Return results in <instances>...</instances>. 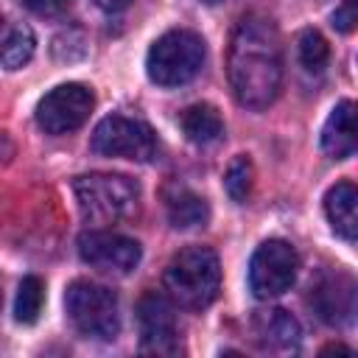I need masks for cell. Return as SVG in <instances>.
<instances>
[{"label":"cell","instance_id":"cell-1","mask_svg":"<svg viewBox=\"0 0 358 358\" xmlns=\"http://www.w3.org/2000/svg\"><path fill=\"white\" fill-rule=\"evenodd\" d=\"M227 73L232 95L246 109H266L280 95L282 84V48L271 20L246 14L229 36Z\"/></svg>","mask_w":358,"mask_h":358},{"label":"cell","instance_id":"cell-2","mask_svg":"<svg viewBox=\"0 0 358 358\" xmlns=\"http://www.w3.org/2000/svg\"><path fill=\"white\" fill-rule=\"evenodd\" d=\"M165 288L173 302L182 308L201 310L207 308L221 288V263L218 255L207 246L179 249L165 268Z\"/></svg>","mask_w":358,"mask_h":358},{"label":"cell","instance_id":"cell-3","mask_svg":"<svg viewBox=\"0 0 358 358\" xmlns=\"http://www.w3.org/2000/svg\"><path fill=\"white\" fill-rule=\"evenodd\" d=\"M73 193H76L81 215L87 221H95V224H112V221L129 218L137 213V204H140L137 182L123 176V173L76 176Z\"/></svg>","mask_w":358,"mask_h":358},{"label":"cell","instance_id":"cell-4","mask_svg":"<svg viewBox=\"0 0 358 358\" xmlns=\"http://www.w3.org/2000/svg\"><path fill=\"white\" fill-rule=\"evenodd\" d=\"M204 56L207 48L196 31L173 28L148 48L145 73L157 87H182L199 76Z\"/></svg>","mask_w":358,"mask_h":358},{"label":"cell","instance_id":"cell-5","mask_svg":"<svg viewBox=\"0 0 358 358\" xmlns=\"http://www.w3.org/2000/svg\"><path fill=\"white\" fill-rule=\"evenodd\" d=\"M64 310H67L70 324L84 338L112 341L120 333L117 294L106 285H98L90 280L70 282L64 291Z\"/></svg>","mask_w":358,"mask_h":358},{"label":"cell","instance_id":"cell-6","mask_svg":"<svg viewBox=\"0 0 358 358\" xmlns=\"http://www.w3.org/2000/svg\"><path fill=\"white\" fill-rule=\"evenodd\" d=\"M92 151L103 157L148 162L157 154V134L145 120L109 115L92 131Z\"/></svg>","mask_w":358,"mask_h":358},{"label":"cell","instance_id":"cell-7","mask_svg":"<svg viewBox=\"0 0 358 358\" xmlns=\"http://www.w3.org/2000/svg\"><path fill=\"white\" fill-rule=\"evenodd\" d=\"M296 268H299V257L288 241L280 238L263 241L249 260V291L257 299L280 296L294 285Z\"/></svg>","mask_w":358,"mask_h":358},{"label":"cell","instance_id":"cell-8","mask_svg":"<svg viewBox=\"0 0 358 358\" xmlns=\"http://www.w3.org/2000/svg\"><path fill=\"white\" fill-rule=\"evenodd\" d=\"M95 106L92 90L84 84H59L36 103V123L48 134H70L81 129Z\"/></svg>","mask_w":358,"mask_h":358},{"label":"cell","instance_id":"cell-9","mask_svg":"<svg viewBox=\"0 0 358 358\" xmlns=\"http://www.w3.org/2000/svg\"><path fill=\"white\" fill-rule=\"evenodd\" d=\"M78 255L87 266L103 274H129L137 268L143 249L129 235L109 229H90L78 235Z\"/></svg>","mask_w":358,"mask_h":358},{"label":"cell","instance_id":"cell-10","mask_svg":"<svg viewBox=\"0 0 358 358\" xmlns=\"http://www.w3.org/2000/svg\"><path fill=\"white\" fill-rule=\"evenodd\" d=\"M137 327L140 344L148 352H176L179 347V324L176 310L165 294L145 291L137 302Z\"/></svg>","mask_w":358,"mask_h":358},{"label":"cell","instance_id":"cell-11","mask_svg":"<svg viewBox=\"0 0 358 358\" xmlns=\"http://www.w3.org/2000/svg\"><path fill=\"white\" fill-rule=\"evenodd\" d=\"M310 308L327 324H347L355 313V282L347 274H324L310 288Z\"/></svg>","mask_w":358,"mask_h":358},{"label":"cell","instance_id":"cell-12","mask_svg":"<svg viewBox=\"0 0 358 358\" xmlns=\"http://www.w3.org/2000/svg\"><path fill=\"white\" fill-rule=\"evenodd\" d=\"M322 151L333 159H347L355 151V103L341 101L324 120L322 129Z\"/></svg>","mask_w":358,"mask_h":358},{"label":"cell","instance_id":"cell-13","mask_svg":"<svg viewBox=\"0 0 358 358\" xmlns=\"http://www.w3.org/2000/svg\"><path fill=\"white\" fill-rule=\"evenodd\" d=\"M324 213L338 238L347 243H355L358 232V190L352 182H338L324 196Z\"/></svg>","mask_w":358,"mask_h":358},{"label":"cell","instance_id":"cell-14","mask_svg":"<svg viewBox=\"0 0 358 358\" xmlns=\"http://www.w3.org/2000/svg\"><path fill=\"white\" fill-rule=\"evenodd\" d=\"M255 333L268 350H294L302 336L299 322L282 308L260 310L255 316Z\"/></svg>","mask_w":358,"mask_h":358},{"label":"cell","instance_id":"cell-15","mask_svg":"<svg viewBox=\"0 0 358 358\" xmlns=\"http://www.w3.org/2000/svg\"><path fill=\"white\" fill-rule=\"evenodd\" d=\"M179 123H182L185 137L190 143H196V145H210V143H215L224 134V120H221L218 109L210 106V103H193V106H187L182 112Z\"/></svg>","mask_w":358,"mask_h":358},{"label":"cell","instance_id":"cell-16","mask_svg":"<svg viewBox=\"0 0 358 358\" xmlns=\"http://www.w3.org/2000/svg\"><path fill=\"white\" fill-rule=\"evenodd\" d=\"M207 218H210V207L199 193H193L187 187H179L173 196H168V221L176 229L204 227Z\"/></svg>","mask_w":358,"mask_h":358},{"label":"cell","instance_id":"cell-17","mask_svg":"<svg viewBox=\"0 0 358 358\" xmlns=\"http://www.w3.org/2000/svg\"><path fill=\"white\" fill-rule=\"evenodd\" d=\"M34 50H36V36H34V31H31L28 25L17 22V25H11V28L3 34V39H0V64H3L6 70H20L22 64L31 62Z\"/></svg>","mask_w":358,"mask_h":358},{"label":"cell","instance_id":"cell-18","mask_svg":"<svg viewBox=\"0 0 358 358\" xmlns=\"http://www.w3.org/2000/svg\"><path fill=\"white\" fill-rule=\"evenodd\" d=\"M42 305H45V282L34 274L22 277L14 299V319L20 324H34L42 313Z\"/></svg>","mask_w":358,"mask_h":358},{"label":"cell","instance_id":"cell-19","mask_svg":"<svg viewBox=\"0 0 358 358\" xmlns=\"http://www.w3.org/2000/svg\"><path fill=\"white\" fill-rule=\"evenodd\" d=\"M296 56H299V64L308 73H322L327 67V59H330L327 39L316 28H305L296 39Z\"/></svg>","mask_w":358,"mask_h":358},{"label":"cell","instance_id":"cell-20","mask_svg":"<svg viewBox=\"0 0 358 358\" xmlns=\"http://www.w3.org/2000/svg\"><path fill=\"white\" fill-rule=\"evenodd\" d=\"M252 182H255V168H252V159L249 157H235L227 168V176H224V187H227V196L235 201V204H243L249 196H252Z\"/></svg>","mask_w":358,"mask_h":358},{"label":"cell","instance_id":"cell-21","mask_svg":"<svg viewBox=\"0 0 358 358\" xmlns=\"http://www.w3.org/2000/svg\"><path fill=\"white\" fill-rule=\"evenodd\" d=\"M87 53V39L81 31H62L53 39V56L59 62H78Z\"/></svg>","mask_w":358,"mask_h":358},{"label":"cell","instance_id":"cell-22","mask_svg":"<svg viewBox=\"0 0 358 358\" xmlns=\"http://www.w3.org/2000/svg\"><path fill=\"white\" fill-rule=\"evenodd\" d=\"M358 22V14H355V0H341V6L336 8L333 14V28H338L341 34H350Z\"/></svg>","mask_w":358,"mask_h":358},{"label":"cell","instance_id":"cell-23","mask_svg":"<svg viewBox=\"0 0 358 358\" xmlns=\"http://www.w3.org/2000/svg\"><path fill=\"white\" fill-rule=\"evenodd\" d=\"M31 11H36V14H45V17H53V14H62L67 6H70V0H22Z\"/></svg>","mask_w":358,"mask_h":358},{"label":"cell","instance_id":"cell-24","mask_svg":"<svg viewBox=\"0 0 358 358\" xmlns=\"http://www.w3.org/2000/svg\"><path fill=\"white\" fill-rule=\"evenodd\" d=\"M129 3H131V0H95V6H98V8H103V11H109V14L123 11Z\"/></svg>","mask_w":358,"mask_h":358},{"label":"cell","instance_id":"cell-25","mask_svg":"<svg viewBox=\"0 0 358 358\" xmlns=\"http://www.w3.org/2000/svg\"><path fill=\"white\" fill-rule=\"evenodd\" d=\"M324 352H350V350H347V347H341V344H333V347H327Z\"/></svg>","mask_w":358,"mask_h":358},{"label":"cell","instance_id":"cell-26","mask_svg":"<svg viewBox=\"0 0 358 358\" xmlns=\"http://www.w3.org/2000/svg\"><path fill=\"white\" fill-rule=\"evenodd\" d=\"M201 3H207V6H218V3H227V0H201Z\"/></svg>","mask_w":358,"mask_h":358}]
</instances>
